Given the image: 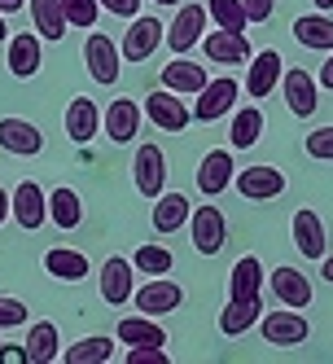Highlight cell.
Masks as SVG:
<instances>
[{
  "label": "cell",
  "mask_w": 333,
  "mask_h": 364,
  "mask_svg": "<svg viewBox=\"0 0 333 364\" xmlns=\"http://www.w3.org/2000/svg\"><path fill=\"white\" fill-rule=\"evenodd\" d=\"M268 347H302L307 338H312V325H307V316L298 307H285V311H263L259 321Z\"/></svg>",
  "instance_id": "cell-1"
},
{
  "label": "cell",
  "mask_w": 333,
  "mask_h": 364,
  "mask_svg": "<svg viewBox=\"0 0 333 364\" xmlns=\"http://www.w3.org/2000/svg\"><path fill=\"white\" fill-rule=\"evenodd\" d=\"M189 237H193V250L197 255H219L224 250V242H228V220H224L219 206H193Z\"/></svg>",
  "instance_id": "cell-2"
},
{
  "label": "cell",
  "mask_w": 333,
  "mask_h": 364,
  "mask_svg": "<svg viewBox=\"0 0 333 364\" xmlns=\"http://www.w3.org/2000/svg\"><path fill=\"white\" fill-rule=\"evenodd\" d=\"M180 303H185V290L171 277H153L141 290H132V307L145 311V316H171V311H180Z\"/></svg>",
  "instance_id": "cell-3"
},
{
  "label": "cell",
  "mask_w": 333,
  "mask_h": 364,
  "mask_svg": "<svg viewBox=\"0 0 333 364\" xmlns=\"http://www.w3.org/2000/svg\"><path fill=\"white\" fill-rule=\"evenodd\" d=\"M145 114H149V123L153 127H163V132H185L189 127V119H193V110L180 101V92H171V88H158V92H149L145 101Z\"/></svg>",
  "instance_id": "cell-4"
},
{
  "label": "cell",
  "mask_w": 333,
  "mask_h": 364,
  "mask_svg": "<svg viewBox=\"0 0 333 364\" xmlns=\"http://www.w3.org/2000/svg\"><path fill=\"white\" fill-rule=\"evenodd\" d=\"M119 62H123V53L106 31H92L84 40V66H88V75L97 84H114L119 80Z\"/></svg>",
  "instance_id": "cell-5"
},
{
  "label": "cell",
  "mask_w": 333,
  "mask_h": 364,
  "mask_svg": "<svg viewBox=\"0 0 333 364\" xmlns=\"http://www.w3.org/2000/svg\"><path fill=\"white\" fill-rule=\"evenodd\" d=\"M237 97H241L237 80H228V75H219V80H207V88L197 92L193 119H197V123H215V119H224L228 110L237 106Z\"/></svg>",
  "instance_id": "cell-6"
},
{
  "label": "cell",
  "mask_w": 333,
  "mask_h": 364,
  "mask_svg": "<svg viewBox=\"0 0 333 364\" xmlns=\"http://www.w3.org/2000/svg\"><path fill=\"white\" fill-rule=\"evenodd\" d=\"M280 92H285V106L294 119H312L316 106H320V80H312L307 70H285L280 75Z\"/></svg>",
  "instance_id": "cell-7"
},
{
  "label": "cell",
  "mask_w": 333,
  "mask_h": 364,
  "mask_svg": "<svg viewBox=\"0 0 333 364\" xmlns=\"http://www.w3.org/2000/svg\"><path fill=\"white\" fill-rule=\"evenodd\" d=\"M9 211L27 232H36V228L48 224V193L36 185V180H22V185L9 193Z\"/></svg>",
  "instance_id": "cell-8"
},
{
  "label": "cell",
  "mask_w": 333,
  "mask_h": 364,
  "mask_svg": "<svg viewBox=\"0 0 333 364\" xmlns=\"http://www.w3.org/2000/svg\"><path fill=\"white\" fill-rule=\"evenodd\" d=\"M233 180H237V193L250 198V202H272V198L285 193V171H276L268 163H254V167L237 171Z\"/></svg>",
  "instance_id": "cell-9"
},
{
  "label": "cell",
  "mask_w": 333,
  "mask_h": 364,
  "mask_svg": "<svg viewBox=\"0 0 333 364\" xmlns=\"http://www.w3.org/2000/svg\"><path fill=\"white\" fill-rule=\"evenodd\" d=\"M167 40V27L158 18H132V27H127V36H123V44H119V53L127 58V62H145V58H153V48H158Z\"/></svg>",
  "instance_id": "cell-10"
},
{
  "label": "cell",
  "mask_w": 333,
  "mask_h": 364,
  "mask_svg": "<svg viewBox=\"0 0 333 364\" xmlns=\"http://www.w3.org/2000/svg\"><path fill=\"white\" fill-rule=\"evenodd\" d=\"M233 176H237L233 149H211V154H202V163H197V189H202V198H219L228 185H233Z\"/></svg>",
  "instance_id": "cell-11"
},
{
  "label": "cell",
  "mask_w": 333,
  "mask_h": 364,
  "mask_svg": "<svg viewBox=\"0 0 333 364\" xmlns=\"http://www.w3.org/2000/svg\"><path fill=\"white\" fill-rule=\"evenodd\" d=\"M132 180L145 198H158L167 189V154L158 145H141L132 159Z\"/></svg>",
  "instance_id": "cell-12"
},
{
  "label": "cell",
  "mask_w": 333,
  "mask_h": 364,
  "mask_svg": "<svg viewBox=\"0 0 333 364\" xmlns=\"http://www.w3.org/2000/svg\"><path fill=\"white\" fill-rule=\"evenodd\" d=\"M40 66H44V36L40 31L9 36V75H18V80H36Z\"/></svg>",
  "instance_id": "cell-13"
},
{
  "label": "cell",
  "mask_w": 333,
  "mask_h": 364,
  "mask_svg": "<svg viewBox=\"0 0 333 364\" xmlns=\"http://www.w3.org/2000/svg\"><path fill=\"white\" fill-rule=\"evenodd\" d=\"M141 101H132V97H114L110 106H106V114H101V127H106V136L114 141V145H127L136 132H141Z\"/></svg>",
  "instance_id": "cell-14"
},
{
  "label": "cell",
  "mask_w": 333,
  "mask_h": 364,
  "mask_svg": "<svg viewBox=\"0 0 333 364\" xmlns=\"http://www.w3.org/2000/svg\"><path fill=\"white\" fill-rule=\"evenodd\" d=\"M280 75H285V58L276 48H263V53H250V66H246V92L250 97H268Z\"/></svg>",
  "instance_id": "cell-15"
},
{
  "label": "cell",
  "mask_w": 333,
  "mask_h": 364,
  "mask_svg": "<svg viewBox=\"0 0 333 364\" xmlns=\"http://www.w3.org/2000/svg\"><path fill=\"white\" fill-rule=\"evenodd\" d=\"M202 53L215 66H241V62H250V40H246V31H224L219 27L202 40Z\"/></svg>",
  "instance_id": "cell-16"
},
{
  "label": "cell",
  "mask_w": 333,
  "mask_h": 364,
  "mask_svg": "<svg viewBox=\"0 0 333 364\" xmlns=\"http://www.w3.org/2000/svg\"><path fill=\"white\" fill-rule=\"evenodd\" d=\"M259 321H263V294L228 299V307L219 311V333H224V338H241V333H250Z\"/></svg>",
  "instance_id": "cell-17"
},
{
  "label": "cell",
  "mask_w": 333,
  "mask_h": 364,
  "mask_svg": "<svg viewBox=\"0 0 333 364\" xmlns=\"http://www.w3.org/2000/svg\"><path fill=\"white\" fill-rule=\"evenodd\" d=\"M101 299H106L110 307H123V303H132V259H123V255H110L106 264H101Z\"/></svg>",
  "instance_id": "cell-18"
},
{
  "label": "cell",
  "mask_w": 333,
  "mask_h": 364,
  "mask_svg": "<svg viewBox=\"0 0 333 364\" xmlns=\"http://www.w3.org/2000/svg\"><path fill=\"white\" fill-rule=\"evenodd\" d=\"M0 149L5 154H18V159H36V154L44 149V136L40 127L27 123V119H0Z\"/></svg>",
  "instance_id": "cell-19"
},
{
  "label": "cell",
  "mask_w": 333,
  "mask_h": 364,
  "mask_svg": "<svg viewBox=\"0 0 333 364\" xmlns=\"http://www.w3.org/2000/svg\"><path fill=\"white\" fill-rule=\"evenodd\" d=\"M290 232H294V246H298L302 259H324V250H329V242H324V224H320V215L312 211V206L294 211Z\"/></svg>",
  "instance_id": "cell-20"
},
{
  "label": "cell",
  "mask_w": 333,
  "mask_h": 364,
  "mask_svg": "<svg viewBox=\"0 0 333 364\" xmlns=\"http://www.w3.org/2000/svg\"><path fill=\"white\" fill-rule=\"evenodd\" d=\"M207 22H211V14L202 9V5H185L180 14H175V22L167 27V44L175 48V53H189L193 44H202V31H207Z\"/></svg>",
  "instance_id": "cell-21"
},
{
  "label": "cell",
  "mask_w": 333,
  "mask_h": 364,
  "mask_svg": "<svg viewBox=\"0 0 333 364\" xmlns=\"http://www.w3.org/2000/svg\"><path fill=\"white\" fill-rule=\"evenodd\" d=\"M272 294H276V303L280 307H312V299H316V290H312V281H307L298 268H276L272 277Z\"/></svg>",
  "instance_id": "cell-22"
},
{
  "label": "cell",
  "mask_w": 333,
  "mask_h": 364,
  "mask_svg": "<svg viewBox=\"0 0 333 364\" xmlns=\"http://www.w3.org/2000/svg\"><path fill=\"white\" fill-rule=\"evenodd\" d=\"M207 66L202 62H189V58H175V62H167L163 66V88H171V92H180V97H197L202 88H207Z\"/></svg>",
  "instance_id": "cell-23"
},
{
  "label": "cell",
  "mask_w": 333,
  "mask_h": 364,
  "mask_svg": "<svg viewBox=\"0 0 333 364\" xmlns=\"http://www.w3.org/2000/svg\"><path fill=\"white\" fill-rule=\"evenodd\" d=\"M119 343L123 347H167V329L158 325V316H123L119 321Z\"/></svg>",
  "instance_id": "cell-24"
},
{
  "label": "cell",
  "mask_w": 333,
  "mask_h": 364,
  "mask_svg": "<svg viewBox=\"0 0 333 364\" xmlns=\"http://www.w3.org/2000/svg\"><path fill=\"white\" fill-rule=\"evenodd\" d=\"M97 127H101V114H97V101L92 97H70V106H66V136L75 145H88L97 136Z\"/></svg>",
  "instance_id": "cell-25"
},
{
  "label": "cell",
  "mask_w": 333,
  "mask_h": 364,
  "mask_svg": "<svg viewBox=\"0 0 333 364\" xmlns=\"http://www.w3.org/2000/svg\"><path fill=\"white\" fill-rule=\"evenodd\" d=\"M44 272L66 281V285H75V281L88 277V255L70 250V246H53V250H44Z\"/></svg>",
  "instance_id": "cell-26"
},
{
  "label": "cell",
  "mask_w": 333,
  "mask_h": 364,
  "mask_svg": "<svg viewBox=\"0 0 333 364\" xmlns=\"http://www.w3.org/2000/svg\"><path fill=\"white\" fill-rule=\"evenodd\" d=\"M263 264H259V255H246L233 264V272H228V299H250V294H263Z\"/></svg>",
  "instance_id": "cell-27"
},
{
  "label": "cell",
  "mask_w": 333,
  "mask_h": 364,
  "mask_svg": "<svg viewBox=\"0 0 333 364\" xmlns=\"http://www.w3.org/2000/svg\"><path fill=\"white\" fill-rule=\"evenodd\" d=\"M189 215H193V206H189L185 193H158L153 198V228H158L163 237H171L175 228H185Z\"/></svg>",
  "instance_id": "cell-28"
},
{
  "label": "cell",
  "mask_w": 333,
  "mask_h": 364,
  "mask_svg": "<svg viewBox=\"0 0 333 364\" xmlns=\"http://www.w3.org/2000/svg\"><path fill=\"white\" fill-rule=\"evenodd\" d=\"M27 364H53L62 355V338H58V325L53 321H36L27 329Z\"/></svg>",
  "instance_id": "cell-29"
},
{
  "label": "cell",
  "mask_w": 333,
  "mask_h": 364,
  "mask_svg": "<svg viewBox=\"0 0 333 364\" xmlns=\"http://www.w3.org/2000/svg\"><path fill=\"white\" fill-rule=\"evenodd\" d=\"M48 220H53L58 228H80L84 224V202H80V193H75L70 185H58L53 193H48Z\"/></svg>",
  "instance_id": "cell-30"
},
{
  "label": "cell",
  "mask_w": 333,
  "mask_h": 364,
  "mask_svg": "<svg viewBox=\"0 0 333 364\" xmlns=\"http://www.w3.org/2000/svg\"><path fill=\"white\" fill-rule=\"evenodd\" d=\"M294 40L302 48H316V53H333V18L324 14H307L294 22Z\"/></svg>",
  "instance_id": "cell-31"
},
{
  "label": "cell",
  "mask_w": 333,
  "mask_h": 364,
  "mask_svg": "<svg viewBox=\"0 0 333 364\" xmlns=\"http://www.w3.org/2000/svg\"><path fill=\"white\" fill-rule=\"evenodd\" d=\"M263 136V110L259 106H241L233 114V127H228V145L233 149H254Z\"/></svg>",
  "instance_id": "cell-32"
},
{
  "label": "cell",
  "mask_w": 333,
  "mask_h": 364,
  "mask_svg": "<svg viewBox=\"0 0 333 364\" xmlns=\"http://www.w3.org/2000/svg\"><path fill=\"white\" fill-rule=\"evenodd\" d=\"M31 5V22H36V31L44 40H62L66 36V9H62V0H27Z\"/></svg>",
  "instance_id": "cell-33"
},
{
  "label": "cell",
  "mask_w": 333,
  "mask_h": 364,
  "mask_svg": "<svg viewBox=\"0 0 333 364\" xmlns=\"http://www.w3.org/2000/svg\"><path fill=\"white\" fill-rule=\"evenodd\" d=\"M132 268H136L141 277H167V272L175 268V255H171V246L145 242V246L132 250Z\"/></svg>",
  "instance_id": "cell-34"
},
{
  "label": "cell",
  "mask_w": 333,
  "mask_h": 364,
  "mask_svg": "<svg viewBox=\"0 0 333 364\" xmlns=\"http://www.w3.org/2000/svg\"><path fill=\"white\" fill-rule=\"evenodd\" d=\"M62 355H66V364H106V360H114V338H106V333L80 338V343L66 347Z\"/></svg>",
  "instance_id": "cell-35"
},
{
  "label": "cell",
  "mask_w": 333,
  "mask_h": 364,
  "mask_svg": "<svg viewBox=\"0 0 333 364\" xmlns=\"http://www.w3.org/2000/svg\"><path fill=\"white\" fill-rule=\"evenodd\" d=\"M207 14H211L215 27H224V31H246V27H250V18H246V5H241V0H211Z\"/></svg>",
  "instance_id": "cell-36"
},
{
  "label": "cell",
  "mask_w": 333,
  "mask_h": 364,
  "mask_svg": "<svg viewBox=\"0 0 333 364\" xmlns=\"http://www.w3.org/2000/svg\"><path fill=\"white\" fill-rule=\"evenodd\" d=\"M62 9H66V22H70V27H97V0H62Z\"/></svg>",
  "instance_id": "cell-37"
},
{
  "label": "cell",
  "mask_w": 333,
  "mask_h": 364,
  "mask_svg": "<svg viewBox=\"0 0 333 364\" xmlns=\"http://www.w3.org/2000/svg\"><path fill=\"white\" fill-rule=\"evenodd\" d=\"M307 159L333 163V123L329 127H316V132H307Z\"/></svg>",
  "instance_id": "cell-38"
},
{
  "label": "cell",
  "mask_w": 333,
  "mask_h": 364,
  "mask_svg": "<svg viewBox=\"0 0 333 364\" xmlns=\"http://www.w3.org/2000/svg\"><path fill=\"white\" fill-rule=\"evenodd\" d=\"M18 325H27V303L0 294V329H18Z\"/></svg>",
  "instance_id": "cell-39"
},
{
  "label": "cell",
  "mask_w": 333,
  "mask_h": 364,
  "mask_svg": "<svg viewBox=\"0 0 333 364\" xmlns=\"http://www.w3.org/2000/svg\"><path fill=\"white\" fill-rule=\"evenodd\" d=\"M123 360L127 364H167L171 355H167V347H127Z\"/></svg>",
  "instance_id": "cell-40"
},
{
  "label": "cell",
  "mask_w": 333,
  "mask_h": 364,
  "mask_svg": "<svg viewBox=\"0 0 333 364\" xmlns=\"http://www.w3.org/2000/svg\"><path fill=\"white\" fill-rule=\"evenodd\" d=\"M97 5L106 9V14H114V18H127V22L141 14V0H97Z\"/></svg>",
  "instance_id": "cell-41"
},
{
  "label": "cell",
  "mask_w": 333,
  "mask_h": 364,
  "mask_svg": "<svg viewBox=\"0 0 333 364\" xmlns=\"http://www.w3.org/2000/svg\"><path fill=\"white\" fill-rule=\"evenodd\" d=\"M241 5H246V18H250V22H272L276 0H241Z\"/></svg>",
  "instance_id": "cell-42"
},
{
  "label": "cell",
  "mask_w": 333,
  "mask_h": 364,
  "mask_svg": "<svg viewBox=\"0 0 333 364\" xmlns=\"http://www.w3.org/2000/svg\"><path fill=\"white\" fill-rule=\"evenodd\" d=\"M316 80H320V88H329V92H333V53L324 58V66H320V75H316Z\"/></svg>",
  "instance_id": "cell-43"
},
{
  "label": "cell",
  "mask_w": 333,
  "mask_h": 364,
  "mask_svg": "<svg viewBox=\"0 0 333 364\" xmlns=\"http://www.w3.org/2000/svg\"><path fill=\"white\" fill-rule=\"evenodd\" d=\"M13 211H9V193H5V185H0V224H5Z\"/></svg>",
  "instance_id": "cell-44"
},
{
  "label": "cell",
  "mask_w": 333,
  "mask_h": 364,
  "mask_svg": "<svg viewBox=\"0 0 333 364\" xmlns=\"http://www.w3.org/2000/svg\"><path fill=\"white\" fill-rule=\"evenodd\" d=\"M22 5H27V0H0V14H18Z\"/></svg>",
  "instance_id": "cell-45"
},
{
  "label": "cell",
  "mask_w": 333,
  "mask_h": 364,
  "mask_svg": "<svg viewBox=\"0 0 333 364\" xmlns=\"http://www.w3.org/2000/svg\"><path fill=\"white\" fill-rule=\"evenodd\" d=\"M320 277H324V281L333 285V255H324V268H320Z\"/></svg>",
  "instance_id": "cell-46"
},
{
  "label": "cell",
  "mask_w": 333,
  "mask_h": 364,
  "mask_svg": "<svg viewBox=\"0 0 333 364\" xmlns=\"http://www.w3.org/2000/svg\"><path fill=\"white\" fill-rule=\"evenodd\" d=\"M0 44H9V27H5V14H0Z\"/></svg>",
  "instance_id": "cell-47"
},
{
  "label": "cell",
  "mask_w": 333,
  "mask_h": 364,
  "mask_svg": "<svg viewBox=\"0 0 333 364\" xmlns=\"http://www.w3.org/2000/svg\"><path fill=\"white\" fill-rule=\"evenodd\" d=\"M312 5H316L320 14H329V9H333V0H312Z\"/></svg>",
  "instance_id": "cell-48"
},
{
  "label": "cell",
  "mask_w": 333,
  "mask_h": 364,
  "mask_svg": "<svg viewBox=\"0 0 333 364\" xmlns=\"http://www.w3.org/2000/svg\"><path fill=\"white\" fill-rule=\"evenodd\" d=\"M153 5H175V0H153Z\"/></svg>",
  "instance_id": "cell-49"
},
{
  "label": "cell",
  "mask_w": 333,
  "mask_h": 364,
  "mask_svg": "<svg viewBox=\"0 0 333 364\" xmlns=\"http://www.w3.org/2000/svg\"><path fill=\"white\" fill-rule=\"evenodd\" d=\"M0 347H5V343H0Z\"/></svg>",
  "instance_id": "cell-50"
}]
</instances>
